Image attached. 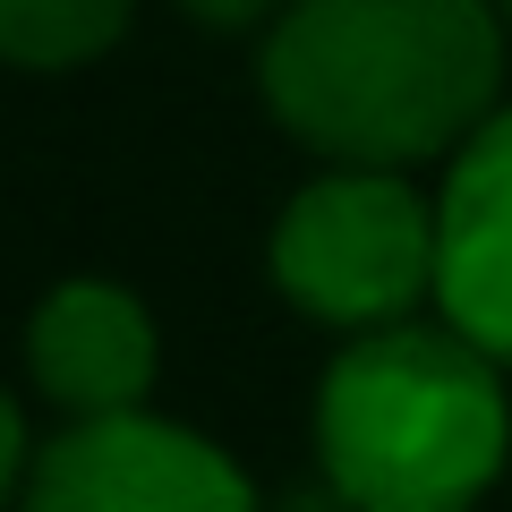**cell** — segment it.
Wrapping results in <instances>:
<instances>
[{"label": "cell", "instance_id": "8992f818", "mask_svg": "<svg viewBox=\"0 0 512 512\" xmlns=\"http://www.w3.org/2000/svg\"><path fill=\"white\" fill-rule=\"evenodd\" d=\"M26 376L69 419L146 410L154 376H163V333H154L137 291L77 274V282H52L26 316Z\"/></svg>", "mask_w": 512, "mask_h": 512}, {"label": "cell", "instance_id": "6da1fadb", "mask_svg": "<svg viewBox=\"0 0 512 512\" xmlns=\"http://www.w3.org/2000/svg\"><path fill=\"white\" fill-rule=\"evenodd\" d=\"M256 94L325 163H453L504 103L495 0H282Z\"/></svg>", "mask_w": 512, "mask_h": 512}, {"label": "cell", "instance_id": "ba28073f", "mask_svg": "<svg viewBox=\"0 0 512 512\" xmlns=\"http://www.w3.org/2000/svg\"><path fill=\"white\" fill-rule=\"evenodd\" d=\"M171 9H188L197 26H214V35H248V26H274L282 0H171Z\"/></svg>", "mask_w": 512, "mask_h": 512}, {"label": "cell", "instance_id": "7a4b0ae2", "mask_svg": "<svg viewBox=\"0 0 512 512\" xmlns=\"http://www.w3.org/2000/svg\"><path fill=\"white\" fill-rule=\"evenodd\" d=\"M512 461L504 367L461 325H367L316 384V470L359 512H470Z\"/></svg>", "mask_w": 512, "mask_h": 512}, {"label": "cell", "instance_id": "5b68a950", "mask_svg": "<svg viewBox=\"0 0 512 512\" xmlns=\"http://www.w3.org/2000/svg\"><path fill=\"white\" fill-rule=\"evenodd\" d=\"M436 308L512 367V103L487 111L436 188Z\"/></svg>", "mask_w": 512, "mask_h": 512}, {"label": "cell", "instance_id": "52a82bcc", "mask_svg": "<svg viewBox=\"0 0 512 512\" xmlns=\"http://www.w3.org/2000/svg\"><path fill=\"white\" fill-rule=\"evenodd\" d=\"M137 0H0V60L9 69H86L128 35Z\"/></svg>", "mask_w": 512, "mask_h": 512}, {"label": "cell", "instance_id": "277c9868", "mask_svg": "<svg viewBox=\"0 0 512 512\" xmlns=\"http://www.w3.org/2000/svg\"><path fill=\"white\" fill-rule=\"evenodd\" d=\"M18 512H265V495L214 436L154 410H111L35 444Z\"/></svg>", "mask_w": 512, "mask_h": 512}, {"label": "cell", "instance_id": "30bf717a", "mask_svg": "<svg viewBox=\"0 0 512 512\" xmlns=\"http://www.w3.org/2000/svg\"><path fill=\"white\" fill-rule=\"evenodd\" d=\"M265 512H359V504H350V495L333 487V478H316V487H291V495H274Z\"/></svg>", "mask_w": 512, "mask_h": 512}, {"label": "cell", "instance_id": "3957f363", "mask_svg": "<svg viewBox=\"0 0 512 512\" xmlns=\"http://www.w3.org/2000/svg\"><path fill=\"white\" fill-rule=\"evenodd\" d=\"M274 291L333 333L402 325L436 299V205L376 163H333L274 214Z\"/></svg>", "mask_w": 512, "mask_h": 512}, {"label": "cell", "instance_id": "9c48e42d", "mask_svg": "<svg viewBox=\"0 0 512 512\" xmlns=\"http://www.w3.org/2000/svg\"><path fill=\"white\" fill-rule=\"evenodd\" d=\"M26 419H18V402H9V393H0V512L18 504V487H26Z\"/></svg>", "mask_w": 512, "mask_h": 512}, {"label": "cell", "instance_id": "8fae6325", "mask_svg": "<svg viewBox=\"0 0 512 512\" xmlns=\"http://www.w3.org/2000/svg\"><path fill=\"white\" fill-rule=\"evenodd\" d=\"M495 9H504V26H512V0H495Z\"/></svg>", "mask_w": 512, "mask_h": 512}]
</instances>
